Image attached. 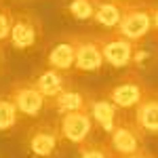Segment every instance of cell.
Returning <instances> with one entry per match:
<instances>
[{"instance_id":"1","label":"cell","mask_w":158,"mask_h":158,"mask_svg":"<svg viewBox=\"0 0 158 158\" xmlns=\"http://www.w3.org/2000/svg\"><path fill=\"white\" fill-rule=\"evenodd\" d=\"M63 135L59 122L40 120L27 127L25 131V150L32 158H59L63 152Z\"/></svg>"},{"instance_id":"2","label":"cell","mask_w":158,"mask_h":158,"mask_svg":"<svg viewBox=\"0 0 158 158\" xmlns=\"http://www.w3.org/2000/svg\"><path fill=\"white\" fill-rule=\"evenodd\" d=\"M152 23H154V4L148 0H131L124 2L122 19L116 32L141 44L148 36H152Z\"/></svg>"},{"instance_id":"3","label":"cell","mask_w":158,"mask_h":158,"mask_svg":"<svg viewBox=\"0 0 158 158\" xmlns=\"http://www.w3.org/2000/svg\"><path fill=\"white\" fill-rule=\"evenodd\" d=\"M150 91H152V86L146 82V78L139 74V70H129L127 74H122L116 82H112L110 86L103 89V93L116 106H120L124 112H133L146 99V95Z\"/></svg>"},{"instance_id":"4","label":"cell","mask_w":158,"mask_h":158,"mask_svg":"<svg viewBox=\"0 0 158 158\" xmlns=\"http://www.w3.org/2000/svg\"><path fill=\"white\" fill-rule=\"evenodd\" d=\"M97 38H99V44H101V51H103V57H106V63L110 68H114V70H131L135 65L139 42L129 40L127 36L118 34L116 30L101 32V34H97Z\"/></svg>"},{"instance_id":"5","label":"cell","mask_w":158,"mask_h":158,"mask_svg":"<svg viewBox=\"0 0 158 158\" xmlns=\"http://www.w3.org/2000/svg\"><path fill=\"white\" fill-rule=\"evenodd\" d=\"M42 36H44L42 19L34 11H17L15 13L11 40H9L13 44V49L21 51V53H30V51L40 47Z\"/></svg>"},{"instance_id":"6","label":"cell","mask_w":158,"mask_h":158,"mask_svg":"<svg viewBox=\"0 0 158 158\" xmlns=\"http://www.w3.org/2000/svg\"><path fill=\"white\" fill-rule=\"evenodd\" d=\"M11 99L17 103L19 112L23 114L25 118H38L44 110L49 108V99L47 95L38 89V85L32 78H19V80H13L9 85L6 91Z\"/></svg>"},{"instance_id":"7","label":"cell","mask_w":158,"mask_h":158,"mask_svg":"<svg viewBox=\"0 0 158 158\" xmlns=\"http://www.w3.org/2000/svg\"><path fill=\"white\" fill-rule=\"evenodd\" d=\"M106 143H108L110 152L114 154V158H129L137 150L146 148V133L139 129V124L131 116V118H124L106 137Z\"/></svg>"},{"instance_id":"8","label":"cell","mask_w":158,"mask_h":158,"mask_svg":"<svg viewBox=\"0 0 158 158\" xmlns=\"http://www.w3.org/2000/svg\"><path fill=\"white\" fill-rule=\"evenodd\" d=\"M76 36V74H99L108 63L99 44L97 34H74Z\"/></svg>"},{"instance_id":"9","label":"cell","mask_w":158,"mask_h":158,"mask_svg":"<svg viewBox=\"0 0 158 158\" xmlns=\"http://www.w3.org/2000/svg\"><path fill=\"white\" fill-rule=\"evenodd\" d=\"M59 129L61 135L65 139V143L70 146H82L85 141L93 139V133L97 129V124L93 120L89 110H76V112H65L59 116Z\"/></svg>"},{"instance_id":"10","label":"cell","mask_w":158,"mask_h":158,"mask_svg":"<svg viewBox=\"0 0 158 158\" xmlns=\"http://www.w3.org/2000/svg\"><path fill=\"white\" fill-rule=\"evenodd\" d=\"M89 112H91L93 120L97 124V129L103 131L106 135H110L124 118H127V116H124V110H122L120 106H116L103 91H101L99 95L89 93Z\"/></svg>"},{"instance_id":"11","label":"cell","mask_w":158,"mask_h":158,"mask_svg":"<svg viewBox=\"0 0 158 158\" xmlns=\"http://www.w3.org/2000/svg\"><path fill=\"white\" fill-rule=\"evenodd\" d=\"M44 63L51 65V68L63 70V72H74V63H76V36L74 34H63V36L55 38L49 44L47 53H44Z\"/></svg>"},{"instance_id":"12","label":"cell","mask_w":158,"mask_h":158,"mask_svg":"<svg viewBox=\"0 0 158 158\" xmlns=\"http://www.w3.org/2000/svg\"><path fill=\"white\" fill-rule=\"evenodd\" d=\"M34 82L38 85V89L47 95V99H53L57 97L59 93H63L65 89L74 86V72H63V70H57V68H51L44 63V68L36 70Z\"/></svg>"},{"instance_id":"13","label":"cell","mask_w":158,"mask_h":158,"mask_svg":"<svg viewBox=\"0 0 158 158\" xmlns=\"http://www.w3.org/2000/svg\"><path fill=\"white\" fill-rule=\"evenodd\" d=\"M133 120L146 135L158 137V89H152L146 99L133 110Z\"/></svg>"},{"instance_id":"14","label":"cell","mask_w":158,"mask_h":158,"mask_svg":"<svg viewBox=\"0 0 158 158\" xmlns=\"http://www.w3.org/2000/svg\"><path fill=\"white\" fill-rule=\"evenodd\" d=\"M49 110L57 112V114H65V112H76V110H89V93L70 86L63 93H59L57 97H53L49 101Z\"/></svg>"},{"instance_id":"15","label":"cell","mask_w":158,"mask_h":158,"mask_svg":"<svg viewBox=\"0 0 158 158\" xmlns=\"http://www.w3.org/2000/svg\"><path fill=\"white\" fill-rule=\"evenodd\" d=\"M122 11H124V2H120V0H97L93 21L99 27H103V32L116 30L122 19Z\"/></svg>"},{"instance_id":"16","label":"cell","mask_w":158,"mask_h":158,"mask_svg":"<svg viewBox=\"0 0 158 158\" xmlns=\"http://www.w3.org/2000/svg\"><path fill=\"white\" fill-rule=\"evenodd\" d=\"M25 116L19 112L17 103L11 99L9 93H2L0 95V133L9 135V133H15L19 129V124L23 120Z\"/></svg>"},{"instance_id":"17","label":"cell","mask_w":158,"mask_h":158,"mask_svg":"<svg viewBox=\"0 0 158 158\" xmlns=\"http://www.w3.org/2000/svg\"><path fill=\"white\" fill-rule=\"evenodd\" d=\"M95 9H97V0H68L63 6V11L74 21H93Z\"/></svg>"},{"instance_id":"18","label":"cell","mask_w":158,"mask_h":158,"mask_svg":"<svg viewBox=\"0 0 158 158\" xmlns=\"http://www.w3.org/2000/svg\"><path fill=\"white\" fill-rule=\"evenodd\" d=\"M78 158H114L106 141H93L89 139L82 146H78Z\"/></svg>"},{"instance_id":"19","label":"cell","mask_w":158,"mask_h":158,"mask_svg":"<svg viewBox=\"0 0 158 158\" xmlns=\"http://www.w3.org/2000/svg\"><path fill=\"white\" fill-rule=\"evenodd\" d=\"M13 19H15V13L11 11V6L0 2V42H4V44L11 40Z\"/></svg>"},{"instance_id":"20","label":"cell","mask_w":158,"mask_h":158,"mask_svg":"<svg viewBox=\"0 0 158 158\" xmlns=\"http://www.w3.org/2000/svg\"><path fill=\"white\" fill-rule=\"evenodd\" d=\"M6 72V49H4V42H0V76Z\"/></svg>"},{"instance_id":"21","label":"cell","mask_w":158,"mask_h":158,"mask_svg":"<svg viewBox=\"0 0 158 158\" xmlns=\"http://www.w3.org/2000/svg\"><path fill=\"white\" fill-rule=\"evenodd\" d=\"M129 158H156V154H152L148 148H141V150H137L135 154H131Z\"/></svg>"},{"instance_id":"22","label":"cell","mask_w":158,"mask_h":158,"mask_svg":"<svg viewBox=\"0 0 158 158\" xmlns=\"http://www.w3.org/2000/svg\"><path fill=\"white\" fill-rule=\"evenodd\" d=\"M152 38L158 42V4H154V23H152Z\"/></svg>"},{"instance_id":"23","label":"cell","mask_w":158,"mask_h":158,"mask_svg":"<svg viewBox=\"0 0 158 158\" xmlns=\"http://www.w3.org/2000/svg\"><path fill=\"white\" fill-rule=\"evenodd\" d=\"M120 2H131V0H120Z\"/></svg>"}]
</instances>
